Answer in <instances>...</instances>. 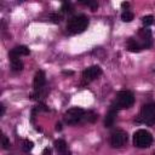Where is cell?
Instances as JSON below:
<instances>
[{
    "instance_id": "obj_16",
    "label": "cell",
    "mask_w": 155,
    "mask_h": 155,
    "mask_svg": "<svg viewBox=\"0 0 155 155\" xmlns=\"http://www.w3.org/2000/svg\"><path fill=\"white\" fill-rule=\"evenodd\" d=\"M85 119H86L87 122H94L98 119V115L96 113H93V111H88V113H86Z\"/></svg>"
},
{
    "instance_id": "obj_23",
    "label": "cell",
    "mask_w": 155,
    "mask_h": 155,
    "mask_svg": "<svg viewBox=\"0 0 155 155\" xmlns=\"http://www.w3.org/2000/svg\"><path fill=\"white\" fill-rule=\"evenodd\" d=\"M51 153H52V150L50 148H45L42 150V155H51Z\"/></svg>"
},
{
    "instance_id": "obj_25",
    "label": "cell",
    "mask_w": 155,
    "mask_h": 155,
    "mask_svg": "<svg viewBox=\"0 0 155 155\" xmlns=\"http://www.w3.org/2000/svg\"><path fill=\"white\" fill-rule=\"evenodd\" d=\"M63 74L64 75H73V71L71 70H63Z\"/></svg>"
},
{
    "instance_id": "obj_2",
    "label": "cell",
    "mask_w": 155,
    "mask_h": 155,
    "mask_svg": "<svg viewBox=\"0 0 155 155\" xmlns=\"http://www.w3.org/2000/svg\"><path fill=\"white\" fill-rule=\"evenodd\" d=\"M133 103H134V96L131 91H120L116 94V98H115L114 103L111 104V107L115 108L116 110L127 109V108L132 107Z\"/></svg>"
},
{
    "instance_id": "obj_26",
    "label": "cell",
    "mask_w": 155,
    "mask_h": 155,
    "mask_svg": "<svg viewBox=\"0 0 155 155\" xmlns=\"http://www.w3.org/2000/svg\"><path fill=\"white\" fill-rule=\"evenodd\" d=\"M61 130H62V125L59 122H57L56 124V131H61Z\"/></svg>"
},
{
    "instance_id": "obj_1",
    "label": "cell",
    "mask_w": 155,
    "mask_h": 155,
    "mask_svg": "<svg viewBox=\"0 0 155 155\" xmlns=\"http://www.w3.org/2000/svg\"><path fill=\"white\" fill-rule=\"evenodd\" d=\"M88 27V18L85 15H78L71 17L67 23V30L69 34H80Z\"/></svg>"
},
{
    "instance_id": "obj_8",
    "label": "cell",
    "mask_w": 155,
    "mask_h": 155,
    "mask_svg": "<svg viewBox=\"0 0 155 155\" xmlns=\"http://www.w3.org/2000/svg\"><path fill=\"white\" fill-rule=\"evenodd\" d=\"M138 35L140 36V45H142V48H149L153 44L151 41V31L149 29H140L138 31Z\"/></svg>"
},
{
    "instance_id": "obj_24",
    "label": "cell",
    "mask_w": 155,
    "mask_h": 155,
    "mask_svg": "<svg viewBox=\"0 0 155 155\" xmlns=\"http://www.w3.org/2000/svg\"><path fill=\"white\" fill-rule=\"evenodd\" d=\"M0 109H1V111H0V116H2L4 113H5V107H4V104H0Z\"/></svg>"
},
{
    "instance_id": "obj_18",
    "label": "cell",
    "mask_w": 155,
    "mask_h": 155,
    "mask_svg": "<svg viewBox=\"0 0 155 155\" xmlns=\"http://www.w3.org/2000/svg\"><path fill=\"white\" fill-rule=\"evenodd\" d=\"M142 22H143V24H144L145 27H149V25H151V24L154 23V17H153L151 15L144 16V17L142 18Z\"/></svg>"
},
{
    "instance_id": "obj_27",
    "label": "cell",
    "mask_w": 155,
    "mask_h": 155,
    "mask_svg": "<svg viewBox=\"0 0 155 155\" xmlns=\"http://www.w3.org/2000/svg\"><path fill=\"white\" fill-rule=\"evenodd\" d=\"M128 5H130L128 2H121V6H122L124 8H127V7H128Z\"/></svg>"
},
{
    "instance_id": "obj_11",
    "label": "cell",
    "mask_w": 155,
    "mask_h": 155,
    "mask_svg": "<svg viewBox=\"0 0 155 155\" xmlns=\"http://www.w3.org/2000/svg\"><path fill=\"white\" fill-rule=\"evenodd\" d=\"M29 53H30L29 48H28L27 46L21 45V46L13 47V48L8 52V57H18V58H19V56H28Z\"/></svg>"
},
{
    "instance_id": "obj_9",
    "label": "cell",
    "mask_w": 155,
    "mask_h": 155,
    "mask_svg": "<svg viewBox=\"0 0 155 155\" xmlns=\"http://www.w3.org/2000/svg\"><path fill=\"white\" fill-rule=\"evenodd\" d=\"M45 82H46V78H45V73L42 70H38L35 73V76H34V88L35 91H41L45 86Z\"/></svg>"
},
{
    "instance_id": "obj_21",
    "label": "cell",
    "mask_w": 155,
    "mask_h": 155,
    "mask_svg": "<svg viewBox=\"0 0 155 155\" xmlns=\"http://www.w3.org/2000/svg\"><path fill=\"white\" fill-rule=\"evenodd\" d=\"M61 10H62L63 12H71V11H73L71 4H70V2H63V5H62Z\"/></svg>"
},
{
    "instance_id": "obj_22",
    "label": "cell",
    "mask_w": 155,
    "mask_h": 155,
    "mask_svg": "<svg viewBox=\"0 0 155 155\" xmlns=\"http://www.w3.org/2000/svg\"><path fill=\"white\" fill-rule=\"evenodd\" d=\"M1 142H2V148H4V149H8V148H10V140L7 139V137H6L5 134H2Z\"/></svg>"
},
{
    "instance_id": "obj_19",
    "label": "cell",
    "mask_w": 155,
    "mask_h": 155,
    "mask_svg": "<svg viewBox=\"0 0 155 155\" xmlns=\"http://www.w3.org/2000/svg\"><path fill=\"white\" fill-rule=\"evenodd\" d=\"M80 4L86 5V6H90L92 11H96V8L98 7V4L96 1H80Z\"/></svg>"
},
{
    "instance_id": "obj_20",
    "label": "cell",
    "mask_w": 155,
    "mask_h": 155,
    "mask_svg": "<svg viewBox=\"0 0 155 155\" xmlns=\"http://www.w3.org/2000/svg\"><path fill=\"white\" fill-rule=\"evenodd\" d=\"M50 19H51L53 23H59V22L62 21V15L52 13V15H50Z\"/></svg>"
},
{
    "instance_id": "obj_7",
    "label": "cell",
    "mask_w": 155,
    "mask_h": 155,
    "mask_svg": "<svg viewBox=\"0 0 155 155\" xmlns=\"http://www.w3.org/2000/svg\"><path fill=\"white\" fill-rule=\"evenodd\" d=\"M101 74H102V69H101L99 65H91V67L86 68V69L82 71V78H84L86 81H93V80H96Z\"/></svg>"
},
{
    "instance_id": "obj_6",
    "label": "cell",
    "mask_w": 155,
    "mask_h": 155,
    "mask_svg": "<svg viewBox=\"0 0 155 155\" xmlns=\"http://www.w3.org/2000/svg\"><path fill=\"white\" fill-rule=\"evenodd\" d=\"M128 136L122 130H116L110 136V145L113 148H122L127 143Z\"/></svg>"
},
{
    "instance_id": "obj_3",
    "label": "cell",
    "mask_w": 155,
    "mask_h": 155,
    "mask_svg": "<svg viewBox=\"0 0 155 155\" xmlns=\"http://www.w3.org/2000/svg\"><path fill=\"white\" fill-rule=\"evenodd\" d=\"M137 122H142L149 126L155 124V103H147L142 107Z\"/></svg>"
},
{
    "instance_id": "obj_17",
    "label": "cell",
    "mask_w": 155,
    "mask_h": 155,
    "mask_svg": "<svg viewBox=\"0 0 155 155\" xmlns=\"http://www.w3.org/2000/svg\"><path fill=\"white\" fill-rule=\"evenodd\" d=\"M33 147H34V143L31 142V140H29V139H25V140H23V150L25 151V153H29L31 149H33Z\"/></svg>"
},
{
    "instance_id": "obj_15",
    "label": "cell",
    "mask_w": 155,
    "mask_h": 155,
    "mask_svg": "<svg viewBox=\"0 0 155 155\" xmlns=\"http://www.w3.org/2000/svg\"><path fill=\"white\" fill-rule=\"evenodd\" d=\"M133 17H134V15H133L131 11H128V10H125V11L121 13V19H122L124 22H131V21L133 19Z\"/></svg>"
},
{
    "instance_id": "obj_10",
    "label": "cell",
    "mask_w": 155,
    "mask_h": 155,
    "mask_svg": "<svg viewBox=\"0 0 155 155\" xmlns=\"http://www.w3.org/2000/svg\"><path fill=\"white\" fill-rule=\"evenodd\" d=\"M54 149L58 155H71L67 143L64 139H57L54 140Z\"/></svg>"
},
{
    "instance_id": "obj_12",
    "label": "cell",
    "mask_w": 155,
    "mask_h": 155,
    "mask_svg": "<svg viewBox=\"0 0 155 155\" xmlns=\"http://www.w3.org/2000/svg\"><path fill=\"white\" fill-rule=\"evenodd\" d=\"M116 113H117V110L115 109V108H110L109 109V111H108V114H107V116H105V119H104V126L105 127H111L113 125H114V122H115V119H116Z\"/></svg>"
},
{
    "instance_id": "obj_5",
    "label": "cell",
    "mask_w": 155,
    "mask_h": 155,
    "mask_svg": "<svg viewBox=\"0 0 155 155\" xmlns=\"http://www.w3.org/2000/svg\"><path fill=\"white\" fill-rule=\"evenodd\" d=\"M86 111L81 108H70L64 113V121L68 125H76L78 122H80L82 119H85Z\"/></svg>"
},
{
    "instance_id": "obj_4",
    "label": "cell",
    "mask_w": 155,
    "mask_h": 155,
    "mask_svg": "<svg viewBox=\"0 0 155 155\" xmlns=\"http://www.w3.org/2000/svg\"><path fill=\"white\" fill-rule=\"evenodd\" d=\"M153 143V136L145 130H138L133 134V145L137 148H148Z\"/></svg>"
},
{
    "instance_id": "obj_13",
    "label": "cell",
    "mask_w": 155,
    "mask_h": 155,
    "mask_svg": "<svg viewBox=\"0 0 155 155\" xmlns=\"http://www.w3.org/2000/svg\"><path fill=\"white\" fill-rule=\"evenodd\" d=\"M127 48H128V51H131V52H139V51L142 50V45H140V42L137 41L136 39L130 38V39L127 40Z\"/></svg>"
},
{
    "instance_id": "obj_14",
    "label": "cell",
    "mask_w": 155,
    "mask_h": 155,
    "mask_svg": "<svg viewBox=\"0 0 155 155\" xmlns=\"http://www.w3.org/2000/svg\"><path fill=\"white\" fill-rule=\"evenodd\" d=\"M11 61V69L13 71H21L23 69V62L18 57H10Z\"/></svg>"
}]
</instances>
